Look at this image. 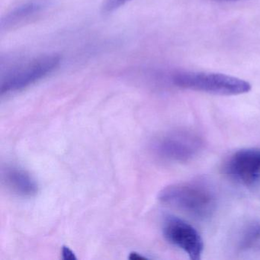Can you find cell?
<instances>
[{"mask_svg": "<svg viewBox=\"0 0 260 260\" xmlns=\"http://www.w3.org/2000/svg\"><path fill=\"white\" fill-rule=\"evenodd\" d=\"M236 246L240 252H260V220H249L241 226Z\"/></svg>", "mask_w": 260, "mask_h": 260, "instance_id": "obj_9", "label": "cell"}, {"mask_svg": "<svg viewBox=\"0 0 260 260\" xmlns=\"http://www.w3.org/2000/svg\"><path fill=\"white\" fill-rule=\"evenodd\" d=\"M172 81L182 89L219 95H241L247 93L252 88L241 79L214 73H178L173 76Z\"/></svg>", "mask_w": 260, "mask_h": 260, "instance_id": "obj_2", "label": "cell"}, {"mask_svg": "<svg viewBox=\"0 0 260 260\" xmlns=\"http://www.w3.org/2000/svg\"><path fill=\"white\" fill-rule=\"evenodd\" d=\"M3 181L13 192L22 197H32L39 191L36 179L25 170L16 167H7L2 170Z\"/></svg>", "mask_w": 260, "mask_h": 260, "instance_id": "obj_7", "label": "cell"}, {"mask_svg": "<svg viewBox=\"0 0 260 260\" xmlns=\"http://www.w3.org/2000/svg\"><path fill=\"white\" fill-rule=\"evenodd\" d=\"M217 1H231V0H217Z\"/></svg>", "mask_w": 260, "mask_h": 260, "instance_id": "obj_13", "label": "cell"}, {"mask_svg": "<svg viewBox=\"0 0 260 260\" xmlns=\"http://www.w3.org/2000/svg\"><path fill=\"white\" fill-rule=\"evenodd\" d=\"M223 172L226 176L246 186L260 182V148L237 150L225 161Z\"/></svg>", "mask_w": 260, "mask_h": 260, "instance_id": "obj_6", "label": "cell"}, {"mask_svg": "<svg viewBox=\"0 0 260 260\" xmlns=\"http://www.w3.org/2000/svg\"><path fill=\"white\" fill-rule=\"evenodd\" d=\"M203 147L202 138L187 130L166 132L152 144V150L156 156L171 162H188L199 154Z\"/></svg>", "mask_w": 260, "mask_h": 260, "instance_id": "obj_3", "label": "cell"}, {"mask_svg": "<svg viewBox=\"0 0 260 260\" xmlns=\"http://www.w3.org/2000/svg\"><path fill=\"white\" fill-rule=\"evenodd\" d=\"M159 200L199 220L209 218L217 208V198L212 188L201 181L173 184L161 190Z\"/></svg>", "mask_w": 260, "mask_h": 260, "instance_id": "obj_1", "label": "cell"}, {"mask_svg": "<svg viewBox=\"0 0 260 260\" xmlns=\"http://www.w3.org/2000/svg\"><path fill=\"white\" fill-rule=\"evenodd\" d=\"M129 1L131 0H106L104 6H103V10L106 13H109V12L117 10Z\"/></svg>", "mask_w": 260, "mask_h": 260, "instance_id": "obj_10", "label": "cell"}, {"mask_svg": "<svg viewBox=\"0 0 260 260\" xmlns=\"http://www.w3.org/2000/svg\"><path fill=\"white\" fill-rule=\"evenodd\" d=\"M162 231L167 241L183 250L191 260L202 258L204 241L192 225L179 217L168 216L164 220Z\"/></svg>", "mask_w": 260, "mask_h": 260, "instance_id": "obj_5", "label": "cell"}, {"mask_svg": "<svg viewBox=\"0 0 260 260\" xmlns=\"http://www.w3.org/2000/svg\"><path fill=\"white\" fill-rule=\"evenodd\" d=\"M129 258L130 259H144V258H147V257L143 256L142 255H140L138 252H131Z\"/></svg>", "mask_w": 260, "mask_h": 260, "instance_id": "obj_12", "label": "cell"}, {"mask_svg": "<svg viewBox=\"0 0 260 260\" xmlns=\"http://www.w3.org/2000/svg\"><path fill=\"white\" fill-rule=\"evenodd\" d=\"M47 0H30L13 9L1 22L3 29H10L32 19L48 7Z\"/></svg>", "mask_w": 260, "mask_h": 260, "instance_id": "obj_8", "label": "cell"}, {"mask_svg": "<svg viewBox=\"0 0 260 260\" xmlns=\"http://www.w3.org/2000/svg\"><path fill=\"white\" fill-rule=\"evenodd\" d=\"M56 54H46L10 68L3 76L0 83L1 94L22 90L51 74L60 63Z\"/></svg>", "mask_w": 260, "mask_h": 260, "instance_id": "obj_4", "label": "cell"}, {"mask_svg": "<svg viewBox=\"0 0 260 260\" xmlns=\"http://www.w3.org/2000/svg\"><path fill=\"white\" fill-rule=\"evenodd\" d=\"M62 258L64 260H76V257L74 252L68 246H63L61 249Z\"/></svg>", "mask_w": 260, "mask_h": 260, "instance_id": "obj_11", "label": "cell"}]
</instances>
